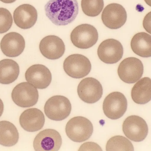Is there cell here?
<instances>
[{"label": "cell", "mask_w": 151, "mask_h": 151, "mask_svg": "<svg viewBox=\"0 0 151 151\" xmlns=\"http://www.w3.org/2000/svg\"><path fill=\"white\" fill-rule=\"evenodd\" d=\"M107 151H134L132 143L125 137L122 136H114L108 141L106 145Z\"/></svg>", "instance_id": "obj_23"}, {"label": "cell", "mask_w": 151, "mask_h": 151, "mask_svg": "<svg viewBox=\"0 0 151 151\" xmlns=\"http://www.w3.org/2000/svg\"><path fill=\"white\" fill-rule=\"evenodd\" d=\"M25 47L23 37L17 32H11L6 34L1 40L0 47L6 56L16 57L22 54Z\"/></svg>", "instance_id": "obj_16"}, {"label": "cell", "mask_w": 151, "mask_h": 151, "mask_svg": "<svg viewBox=\"0 0 151 151\" xmlns=\"http://www.w3.org/2000/svg\"><path fill=\"white\" fill-rule=\"evenodd\" d=\"M132 100L138 104H145L151 100V80L145 77L139 80L131 91Z\"/></svg>", "instance_id": "obj_19"}, {"label": "cell", "mask_w": 151, "mask_h": 151, "mask_svg": "<svg viewBox=\"0 0 151 151\" xmlns=\"http://www.w3.org/2000/svg\"><path fill=\"white\" fill-rule=\"evenodd\" d=\"M46 15L57 26H65L75 21L78 14L77 0H50L45 6Z\"/></svg>", "instance_id": "obj_1"}, {"label": "cell", "mask_w": 151, "mask_h": 151, "mask_svg": "<svg viewBox=\"0 0 151 151\" xmlns=\"http://www.w3.org/2000/svg\"><path fill=\"white\" fill-rule=\"evenodd\" d=\"M4 108V106L3 101L1 100V99H0V117L3 114Z\"/></svg>", "instance_id": "obj_28"}, {"label": "cell", "mask_w": 151, "mask_h": 151, "mask_svg": "<svg viewBox=\"0 0 151 151\" xmlns=\"http://www.w3.org/2000/svg\"><path fill=\"white\" fill-rule=\"evenodd\" d=\"M125 9L117 3L109 4L105 7L101 15L102 22L111 29H117L122 27L127 21Z\"/></svg>", "instance_id": "obj_12"}, {"label": "cell", "mask_w": 151, "mask_h": 151, "mask_svg": "<svg viewBox=\"0 0 151 151\" xmlns=\"http://www.w3.org/2000/svg\"><path fill=\"white\" fill-rule=\"evenodd\" d=\"M45 121V119L43 112L35 108L24 111L19 119L22 128L29 132H34L42 129Z\"/></svg>", "instance_id": "obj_17"}, {"label": "cell", "mask_w": 151, "mask_h": 151, "mask_svg": "<svg viewBox=\"0 0 151 151\" xmlns=\"http://www.w3.org/2000/svg\"><path fill=\"white\" fill-rule=\"evenodd\" d=\"M20 73L18 63L11 59L0 61V83L9 84L17 79Z\"/></svg>", "instance_id": "obj_21"}, {"label": "cell", "mask_w": 151, "mask_h": 151, "mask_svg": "<svg viewBox=\"0 0 151 151\" xmlns=\"http://www.w3.org/2000/svg\"><path fill=\"white\" fill-rule=\"evenodd\" d=\"M44 110L49 119L53 121H63L70 114L71 103L69 100L64 96H54L47 100Z\"/></svg>", "instance_id": "obj_3"}, {"label": "cell", "mask_w": 151, "mask_h": 151, "mask_svg": "<svg viewBox=\"0 0 151 151\" xmlns=\"http://www.w3.org/2000/svg\"><path fill=\"white\" fill-rule=\"evenodd\" d=\"M103 0H82L81 7L85 14L91 17L98 16L104 7Z\"/></svg>", "instance_id": "obj_24"}, {"label": "cell", "mask_w": 151, "mask_h": 151, "mask_svg": "<svg viewBox=\"0 0 151 151\" xmlns=\"http://www.w3.org/2000/svg\"><path fill=\"white\" fill-rule=\"evenodd\" d=\"M97 52L101 61L107 64H114L122 59L123 55V47L118 40L109 39L101 43Z\"/></svg>", "instance_id": "obj_13"}, {"label": "cell", "mask_w": 151, "mask_h": 151, "mask_svg": "<svg viewBox=\"0 0 151 151\" xmlns=\"http://www.w3.org/2000/svg\"><path fill=\"white\" fill-rule=\"evenodd\" d=\"M13 22L10 12L6 9L0 8V34L8 31L12 27Z\"/></svg>", "instance_id": "obj_25"}, {"label": "cell", "mask_w": 151, "mask_h": 151, "mask_svg": "<svg viewBox=\"0 0 151 151\" xmlns=\"http://www.w3.org/2000/svg\"><path fill=\"white\" fill-rule=\"evenodd\" d=\"M99 39L98 31L94 26L85 24L74 29L70 40L75 46L81 49H88L95 45Z\"/></svg>", "instance_id": "obj_4"}, {"label": "cell", "mask_w": 151, "mask_h": 151, "mask_svg": "<svg viewBox=\"0 0 151 151\" xmlns=\"http://www.w3.org/2000/svg\"><path fill=\"white\" fill-rule=\"evenodd\" d=\"M26 81L39 89L47 88L52 82V76L48 68L42 64L32 65L26 70Z\"/></svg>", "instance_id": "obj_14"}, {"label": "cell", "mask_w": 151, "mask_h": 151, "mask_svg": "<svg viewBox=\"0 0 151 151\" xmlns=\"http://www.w3.org/2000/svg\"><path fill=\"white\" fill-rule=\"evenodd\" d=\"M151 12L147 14L144 18L143 26L147 32L151 34Z\"/></svg>", "instance_id": "obj_27"}, {"label": "cell", "mask_w": 151, "mask_h": 151, "mask_svg": "<svg viewBox=\"0 0 151 151\" xmlns=\"http://www.w3.org/2000/svg\"><path fill=\"white\" fill-rule=\"evenodd\" d=\"M12 99L18 106L30 107L37 104L39 93L37 88L28 82L20 83L12 91Z\"/></svg>", "instance_id": "obj_6"}, {"label": "cell", "mask_w": 151, "mask_h": 151, "mask_svg": "<svg viewBox=\"0 0 151 151\" xmlns=\"http://www.w3.org/2000/svg\"><path fill=\"white\" fill-rule=\"evenodd\" d=\"M40 50L42 55L49 60L60 59L64 54L65 46L59 37L54 35L47 36L40 41Z\"/></svg>", "instance_id": "obj_15"}, {"label": "cell", "mask_w": 151, "mask_h": 151, "mask_svg": "<svg viewBox=\"0 0 151 151\" xmlns=\"http://www.w3.org/2000/svg\"><path fill=\"white\" fill-rule=\"evenodd\" d=\"M145 1L147 4L151 6V0H145Z\"/></svg>", "instance_id": "obj_30"}, {"label": "cell", "mask_w": 151, "mask_h": 151, "mask_svg": "<svg viewBox=\"0 0 151 151\" xmlns=\"http://www.w3.org/2000/svg\"><path fill=\"white\" fill-rule=\"evenodd\" d=\"M120 79L127 83H133L138 81L144 72L142 62L137 58L129 57L119 64L117 70Z\"/></svg>", "instance_id": "obj_8"}, {"label": "cell", "mask_w": 151, "mask_h": 151, "mask_svg": "<svg viewBox=\"0 0 151 151\" xmlns=\"http://www.w3.org/2000/svg\"><path fill=\"white\" fill-rule=\"evenodd\" d=\"M37 9L29 4H23L14 11L15 23L21 29H28L33 27L37 20Z\"/></svg>", "instance_id": "obj_18"}, {"label": "cell", "mask_w": 151, "mask_h": 151, "mask_svg": "<svg viewBox=\"0 0 151 151\" xmlns=\"http://www.w3.org/2000/svg\"><path fill=\"white\" fill-rule=\"evenodd\" d=\"M19 137L18 130L13 123L6 121L0 122V145L13 146L18 142Z\"/></svg>", "instance_id": "obj_22"}, {"label": "cell", "mask_w": 151, "mask_h": 151, "mask_svg": "<svg viewBox=\"0 0 151 151\" xmlns=\"http://www.w3.org/2000/svg\"><path fill=\"white\" fill-rule=\"evenodd\" d=\"M79 151H102L99 145L93 142H86L80 147Z\"/></svg>", "instance_id": "obj_26"}, {"label": "cell", "mask_w": 151, "mask_h": 151, "mask_svg": "<svg viewBox=\"0 0 151 151\" xmlns=\"http://www.w3.org/2000/svg\"><path fill=\"white\" fill-rule=\"evenodd\" d=\"M131 47L133 52L140 57H151V36L145 32L137 33L132 39Z\"/></svg>", "instance_id": "obj_20"}, {"label": "cell", "mask_w": 151, "mask_h": 151, "mask_svg": "<svg viewBox=\"0 0 151 151\" xmlns=\"http://www.w3.org/2000/svg\"><path fill=\"white\" fill-rule=\"evenodd\" d=\"M62 144L61 137L57 131L46 129L40 132L33 141V147L37 151H57Z\"/></svg>", "instance_id": "obj_10"}, {"label": "cell", "mask_w": 151, "mask_h": 151, "mask_svg": "<svg viewBox=\"0 0 151 151\" xmlns=\"http://www.w3.org/2000/svg\"><path fill=\"white\" fill-rule=\"evenodd\" d=\"M78 94L84 102L89 104L99 101L103 94V88L101 83L93 78H84L78 84Z\"/></svg>", "instance_id": "obj_11"}, {"label": "cell", "mask_w": 151, "mask_h": 151, "mask_svg": "<svg viewBox=\"0 0 151 151\" xmlns=\"http://www.w3.org/2000/svg\"><path fill=\"white\" fill-rule=\"evenodd\" d=\"M63 69L68 76L74 78H81L87 76L91 69L89 59L81 54L68 56L63 63Z\"/></svg>", "instance_id": "obj_5"}, {"label": "cell", "mask_w": 151, "mask_h": 151, "mask_svg": "<svg viewBox=\"0 0 151 151\" xmlns=\"http://www.w3.org/2000/svg\"><path fill=\"white\" fill-rule=\"evenodd\" d=\"M1 2L6 4H10V3L14 2L16 0H0Z\"/></svg>", "instance_id": "obj_29"}, {"label": "cell", "mask_w": 151, "mask_h": 151, "mask_svg": "<svg viewBox=\"0 0 151 151\" xmlns=\"http://www.w3.org/2000/svg\"><path fill=\"white\" fill-rule=\"evenodd\" d=\"M124 133L129 139L134 142H140L148 134V129L145 120L137 115L128 116L122 125Z\"/></svg>", "instance_id": "obj_9"}, {"label": "cell", "mask_w": 151, "mask_h": 151, "mask_svg": "<svg viewBox=\"0 0 151 151\" xmlns=\"http://www.w3.org/2000/svg\"><path fill=\"white\" fill-rule=\"evenodd\" d=\"M127 109V100L122 93L114 92L104 99L103 110L105 115L109 119L116 120L123 116Z\"/></svg>", "instance_id": "obj_7"}, {"label": "cell", "mask_w": 151, "mask_h": 151, "mask_svg": "<svg viewBox=\"0 0 151 151\" xmlns=\"http://www.w3.org/2000/svg\"><path fill=\"white\" fill-rule=\"evenodd\" d=\"M93 126L90 120L83 116L73 117L66 125V133L72 141L83 142L90 138L93 132Z\"/></svg>", "instance_id": "obj_2"}]
</instances>
